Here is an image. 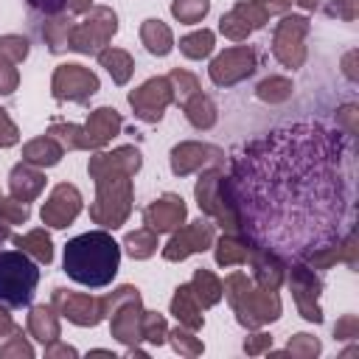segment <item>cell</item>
<instances>
[{"instance_id": "25", "label": "cell", "mask_w": 359, "mask_h": 359, "mask_svg": "<svg viewBox=\"0 0 359 359\" xmlns=\"http://www.w3.org/2000/svg\"><path fill=\"white\" fill-rule=\"evenodd\" d=\"M171 314L177 317L180 325L191 328V331H199L205 325V317H202V306L196 303V297L191 294V286L188 283H180L174 297H171Z\"/></svg>"}, {"instance_id": "50", "label": "cell", "mask_w": 359, "mask_h": 359, "mask_svg": "<svg viewBox=\"0 0 359 359\" xmlns=\"http://www.w3.org/2000/svg\"><path fill=\"white\" fill-rule=\"evenodd\" d=\"M328 11L337 14V17H342L345 22H353L356 14H359V0H334V6Z\"/></svg>"}, {"instance_id": "41", "label": "cell", "mask_w": 359, "mask_h": 359, "mask_svg": "<svg viewBox=\"0 0 359 359\" xmlns=\"http://www.w3.org/2000/svg\"><path fill=\"white\" fill-rule=\"evenodd\" d=\"M28 50H31V42H28L25 36H20V34H6V36H0V62L20 65V62H25Z\"/></svg>"}, {"instance_id": "10", "label": "cell", "mask_w": 359, "mask_h": 359, "mask_svg": "<svg viewBox=\"0 0 359 359\" xmlns=\"http://www.w3.org/2000/svg\"><path fill=\"white\" fill-rule=\"evenodd\" d=\"M309 31H311L309 17H303V14H280V22H275V28H272V56L289 70L303 67Z\"/></svg>"}, {"instance_id": "32", "label": "cell", "mask_w": 359, "mask_h": 359, "mask_svg": "<svg viewBox=\"0 0 359 359\" xmlns=\"http://www.w3.org/2000/svg\"><path fill=\"white\" fill-rule=\"evenodd\" d=\"M98 65L112 76V81L118 87H123L132 79V73H135V59L126 50H121V48H104L98 53Z\"/></svg>"}, {"instance_id": "13", "label": "cell", "mask_w": 359, "mask_h": 359, "mask_svg": "<svg viewBox=\"0 0 359 359\" xmlns=\"http://www.w3.org/2000/svg\"><path fill=\"white\" fill-rule=\"evenodd\" d=\"M171 104H174V90H171L168 76H151L137 90L129 93V107L135 118L146 123H157Z\"/></svg>"}, {"instance_id": "46", "label": "cell", "mask_w": 359, "mask_h": 359, "mask_svg": "<svg viewBox=\"0 0 359 359\" xmlns=\"http://www.w3.org/2000/svg\"><path fill=\"white\" fill-rule=\"evenodd\" d=\"M356 121H359V112H356V107H353V104H345V107L337 112V126H339L348 137H353V135H356V129H359V123H356Z\"/></svg>"}, {"instance_id": "28", "label": "cell", "mask_w": 359, "mask_h": 359, "mask_svg": "<svg viewBox=\"0 0 359 359\" xmlns=\"http://www.w3.org/2000/svg\"><path fill=\"white\" fill-rule=\"evenodd\" d=\"M140 42L151 56H168L174 48V31L163 20H143L140 22Z\"/></svg>"}, {"instance_id": "26", "label": "cell", "mask_w": 359, "mask_h": 359, "mask_svg": "<svg viewBox=\"0 0 359 359\" xmlns=\"http://www.w3.org/2000/svg\"><path fill=\"white\" fill-rule=\"evenodd\" d=\"M62 154H65L62 143L56 137H50V135H39V137H34V140H28L22 146V160L31 163V165H36V168L56 165L62 160Z\"/></svg>"}, {"instance_id": "4", "label": "cell", "mask_w": 359, "mask_h": 359, "mask_svg": "<svg viewBox=\"0 0 359 359\" xmlns=\"http://www.w3.org/2000/svg\"><path fill=\"white\" fill-rule=\"evenodd\" d=\"M222 292H224L238 325H244V328H261L280 317L283 306H280L278 292L255 286L247 272H238V269L230 272L222 283Z\"/></svg>"}, {"instance_id": "29", "label": "cell", "mask_w": 359, "mask_h": 359, "mask_svg": "<svg viewBox=\"0 0 359 359\" xmlns=\"http://www.w3.org/2000/svg\"><path fill=\"white\" fill-rule=\"evenodd\" d=\"M11 241L25 252V255H31L36 264H50L53 261V241H50V236L45 233V227H36V230H28V233H22V236H11Z\"/></svg>"}, {"instance_id": "49", "label": "cell", "mask_w": 359, "mask_h": 359, "mask_svg": "<svg viewBox=\"0 0 359 359\" xmlns=\"http://www.w3.org/2000/svg\"><path fill=\"white\" fill-rule=\"evenodd\" d=\"M20 87V73L14 65L0 62V95H11Z\"/></svg>"}, {"instance_id": "9", "label": "cell", "mask_w": 359, "mask_h": 359, "mask_svg": "<svg viewBox=\"0 0 359 359\" xmlns=\"http://www.w3.org/2000/svg\"><path fill=\"white\" fill-rule=\"evenodd\" d=\"M118 31V14L107 6H93L84 11V20L76 22L70 36V50L98 56L104 48H109V39Z\"/></svg>"}, {"instance_id": "31", "label": "cell", "mask_w": 359, "mask_h": 359, "mask_svg": "<svg viewBox=\"0 0 359 359\" xmlns=\"http://www.w3.org/2000/svg\"><path fill=\"white\" fill-rule=\"evenodd\" d=\"M188 286H191V294L196 297V303L202 306V311L210 309V306H216V303L224 297V292H222V280H219L210 269H196L194 278L188 280Z\"/></svg>"}, {"instance_id": "40", "label": "cell", "mask_w": 359, "mask_h": 359, "mask_svg": "<svg viewBox=\"0 0 359 359\" xmlns=\"http://www.w3.org/2000/svg\"><path fill=\"white\" fill-rule=\"evenodd\" d=\"M168 81H171V90H174V104H182L185 98H191L194 93L202 90V87H199V79H196L194 73L182 70V67H174V70L168 73Z\"/></svg>"}, {"instance_id": "54", "label": "cell", "mask_w": 359, "mask_h": 359, "mask_svg": "<svg viewBox=\"0 0 359 359\" xmlns=\"http://www.w3.org/2000/svg\"><path fill=\"white\" fill-rule=\"evenodd\" d=\"M292 3H297L300 8H306V11H311V8H317L320 6V0H292Z\"/></svg>"}, {"instance_id": "51", "label": "cell", "mask_w": 359, "mask_h": 359, "mask_svg": "<svg viewBox=\"0 0 359 359\" xmlns=\"http://www.w3.org/2000/svg\"><path fill=\"white\" fill-rule=\"evenodd\" d=\"M28 6H31L34 11H39V14L50 17V14H59V11H65L67 0H28Z\"/></svg>"}, {"instance_id": "14", "label": "cell", "mask_w": 359, "mask_h": 359, "mask_svg": "<svg viewBox=\"0 0 359 359\" xmlns=\"http://www.w3.org/2000/svg\"><path fill=\"white\" fill-rule=\"evenodd\" d=\"M258 67V56L250 45H233V48H224L219 56H213L210 67H208V76L216 87H233L244 79H250Z\"/></svg>"}, {"instance_id": "5", "label": "cell", "mask_w": 359, "mask_h": 359, "mask_svg": "<svg viewBox=\"0 0 359 359\" xmlns=\"http://www.w3.org/2000/svg\"><path fill=\"white\" fill-rule=\"evenodd\" d=\"M194 196H196V205L199 210L213 219L216 227H222L224 233H238V213H236V202H233V194H230V182H227V174L222 165H210V168H202L196 185H194Z\"/></svg>"}, {"instance_id": "39", "label": "cell", "mask_w": 359, "mask_h": 359, "mask_svg": "<svg viewBox=\"0 0 359 359\" xmlns=\"http://www.w3.org/2000/svg\"><path fill=\"white\" fill-rule=\"evenodd\" d=\"M208 11H210V0H174V3H171V14H174V20L185 22V25H196V22H202Z\"/></svg>"}, {"instance_id": "27", "label": "cell", "mask_w": 359, "mask_h": 359, "mask_svg": "<svg viewBox=\"0 0 359 359\" xmlns=\"http://www.w3.org/2000/svg\"><path fill=\"white\" fill-rule=\"evenodd\" d=\"M73 28H76V22H73L65 11L50 14V17L42 22V39H45L48 50H50V53H65V50H70Z\"/></svg>"}, {"instance_id": "45", "label": "cell", "mask_w": 359, "mask_h": 359, "mask_svg": "<svg viewBox=\"0 0 359 359\" xmlns=\"http://www.w3.org/2000/svg\"><path fill=\"white\" fill-rule=\"evenodd\" d=\"M20 143V129L17 123L8 118V112L0 107V149H11Z\"/></svg>"}, {"instance_id": "18", "label": "cell", "mask_w": 359, "mask_h": 359, "mask_svg": "<svg viewBox=\"0 0 359 359\" xmlns=\"http://www.w3.org/2000/svg\"><path fill=\"white\" fill-rule=\"evenodd\" d=\"M210 165H224V151L213 143L185 140L171 149V171L177 177H188V174L210 168Z\"/></svg>"}, {"instance_id": "11", "label": "cell", "mask_w": 359, "mask_h": 359, "mask_svg": "<svg viewBox=\"0 0 359 359\" xmlns=\"http://www.w3.org/2000/svg\"><path fill=\"white\" fill-rule=\"evenodd\" d=\"M286 272H289L286 280H289V289H292V297H294V306H297L300 317L309 320V323H323V309L317 303V297L323 292L320 275L303 261L286 264Z\"/></svg>"}, {"instance_id": "52", "label": "cell", "mask_w": 359, "mask_h": 359, "mask_svg": "<svg viewBox=\"0 0 359 359\" xmlns=\"http://www.w3.org/2000/svg\"><path fill=\"white\" fill-rule=\"evenodd\" d=\"M45 356L48 359H56V356H79V351L73 345L62 342V339H53L50 345H45Z\"/></svg>"}, {"instance_id": "37", "label": "cell", "mask_w": 359, "mask_h": 359, "mask_svg": "<svg viewBox=\"0 0 359 359\" xmlns=\"http://www.w3.org/2000/svg\"><path fill=\"white\" fill-rule=\"evenodd\" d=\"M0 356L3 359H34V345L25 339L20 325H14L8 334L0 337Z\"/></svg>"}, {"instance_id": "33", "label": "cell", "mask_w": 359, "mask_h": 359, "mask_svg": "<svg viewBox=\"0 0 359 359\" xmlns=\"http://www.w3.org/2000/svg\"><path fill=\"white\" fill-rule=\"evenodd\" d=\"M213 48H216V34L210 28H199V31L180 36V53L185 59H208Z\"/></svg>"}, {"instance_id": "2", "label": "cell", "mask_w": 359, "mask_h": 359, "mask_svg": "<svg viewBox=\"0 0 359 359\" xmlns=\"http://www.w3.org/2000/svg\"><path fill=\"white\" fill-rule=\"evenodd\" d=\"M140 165L143 157L135 146H118L90 157L87 171L95 182L90 219L104 230H118L132 216V177L140 171Z\"/></svg>"}, {"instance_id": "34", "label": "cell", "mask_w": 359, "mask_h": 359, "mask_svg": "<svg viewBox=\"0 0 359 359\" xmlns=\"http://www.w3.org/2000/svg\"><path fill=\"white\" fill-rule=\"evenodd\" d=\"M48 135L56 137L62 143V149H67V151H93L90 149V140H87V132L79 123H62V121H56V123L48 126Z\"/></svg>"}, {"instance_id": "19", "label": "cell", "mask_w": 359, "mask_h": 359, "mask_svg": "<svg viewBox=\"0 0 359 359\" xmlns=\"http://www.w3.org/2000/svg\"><path fill=\"white\" fill-rule=\"evenodd\" d=\"M185 216H188V208L182 202L180 194H163L160 199L149 202L146 210H143V224L151 227L157 236L160 233H174L177 227L185 224Z\"/></svg>"}, {"instance_id": "36", "label": "cell", "mask_w": 359, "mask_h": 359, "mask_svg": "<svg viewBox=\"0 0 359 359\" xmlns=\"http://www.w3.org/2000/svg\"><path fill=\"white\" fill-rule=\"evenodd\" d=\"M292 93H294V84L286 76H269L255 87V95L266 104H283L286 98H292Z\"/></svg>"}, {"instance_id": "6", "label": "cell", "mask_w": 359, "mask_h": 359, "mask_svg": "<svg viewBox=\"0 0 359 359\" xmlns=\"http://www.w3.org/2000/svg\"><path fill=\"white\" fill-rule=\"evenodd\" d=\"M39 283V266L22 250H0V303L22 309L31 303Z\"/></svg>"}, {"instance_id": "53", "label": "cell", "mask_w": 359, "mask_h": 359, "mask_svg": "<svg viewBox=\"0 0 359 359\" xmlns=\"http://www.w3.org/2000/svg\"><path fill=\"white\" fill-rule=\"evenodd\" d=\"M14 325H17V323L11 320V314H8V306H0V337H3V334H8Z\"/></svg>"}, {"instance_id": "47", "label": "cell", "mask_w": 359, "mask_h": 359, "mask_svg": "<svg viewBox=\"0 0 359 359\" xmlns=\"http://www.w3.org/2000/svg\"><path fill=\"white\" fill-rule=\"evenodd\" d=\"M269 351H272V337L264 334V331H258V334L244 339V353L247 356H261V353H269Z\"/></svg>"}, {"instance_id": "44", "label": "cell", "mask_w": 359, "mask_h": 359, "mask_svg": "<svg viewBox=\"0 0 359 359\" xmlns=\"http://www.w3.org/2000/svg\"><path fill=\"white\" fill-rule=\"evenodd\" d=\"M0 219H3L8 227L25 224V222L31 219V208H28V202H20V199H14V196L0 199Z\"/></svg>"}, {"instance_id": "16", "label": "cell", "mask_w": 359, "mask_h": 359, "mask_svg": "<svg viewBox=\"0 0 359 359\" xmlns=\"http://www.w3.org/2000/svg\"><path fill=\"white\" fill-rule=\"evenodd\" d=\"M213 241H216V224L210 219H196V222L182 224L171 233L168 244L163 247V258L165 261H185L188 255L210 250Z\"/></svg>"}, {"instance_id": "3", "label": "cell", "mask_w": 359, "mask_h": 359, "mask_svg": "<svg viewBox=\"0 0 359 359\" xmlns=\"http://www.w3.org/2000/svg\"><path fill=\"white\" fill-rule=\"evenodd\" d=\"M121 266V244L101 227L81 233L65 244L62 269L81 286L101 289L109 286Z\"/></svg>"}, {"instance_id": "24", "label": "cell", "mask_w": 359, "mask_h": 359, "mask_svg": "<svg viewBox=\"0 0 359 359\" xmlns=\"http://www.w3.org/2000/svg\"><path fill=\"white\" fill-rule=\"evenodd\" d=\"M182 112H185L188 123H191L194 129H199V132L213 129V126H216V121H219L216 101H213L210 95H205L202 90H199V93H194L191 98H185V101H182Z\"/></svg>"}, {"instance_id": "20", "label": "cell", "mask_w": 359, "mask_h": 359, "mask_svg": "<svg viewBox=\"0 0 359 359\" xmlns=\"http://www.w3.org/2000/svg\"><path fill=\"white\" fill-rule=\"evenodd\" d=\"M247 264L252 266V283L261 286V289H280L283 280H286V258H280L278 252L272 250H264V247H252L250 255H247Z\"/></svg>"}, {"instance_id": "1", "label": "cell", "mask_w": 359, "mask_h": 359, "mask_svg": "<svg viewBox=\"0 0 359 359\" xmlns=\"http://www.w3.org/2000/svg\"><path fill=\"white\" fill-rule=\"evenodd\" d=\"M230 194L238 233L252 244L294 255L342 238V208H351V151L323 126H292L252 140L230 160ZM348 233V230H345Z\"/></svg>"}, {"instance_id": "48", "label": "cell", "mask_w": 359, "mask_h": 359, "mask_svg": "<svg viewBox=\"0 0 359 359\" xmlns=\"http://www.w3.org/2000/svg\"><path fill=\"white\" fill-rule=\"evenodd\" d=\"M334 337H337V339H356V337H359V317H356V314L339 317L337 325H334Z\"/></svg>"}, {"instance_id": "8", "label": "cell", "mask_w": 359, "mask_h": 359, "mask_svg": "<svg viewBox=\"0 0 359 359\" xmlns=\"http://www.w3.org/2000/svg\"><path fill=\"white\" fill-rule=\"evenodd\" d=\"M292 0H241L219 20V31L230 42H244L252 31L264 28L272 17L286 14Z\"/></svg>"}, {"instance_id": "42", "label": "cell", "mask_w": 359, "mask_h": 359, "mask_svg": "<svg viewBox=\"0 0 359 359\" xmlns=\"http://www.w3.org/2000/svg\"><path fill=\"white\" fill-rule=\"evenodd\" d=\"M140 331H143V339H146V342H151V345H163L165 337H168V323H165L163 314H157V311H146V309H143Z\"/></svg>"}, {"instance_id": "55", "label": "cell", "mask_w": 359, "mask_h": 359, "mask_svg": "<svg viewBox=\"0 0 359 359\" xmlns=\"http://www.w3.org/2000/svg\"><path fill=\"white\" fill-rule=\"evenodd\" d=\"M0 199H3V196H0ZM6 238H11V227H8V224L0 219V244H3Z\"/></svg>"}, {"instance_id": "23", "label": "cell", "mask_w": 359, "mask_h": 359, "mask_svg": "<svg viewBox=\"0 0 359 359\" xmlns=\"http://www.w3.org/2000/svg\"><path fill=\"white\" fill-rule=\"evenodd\" d=\"M25 331H28V337H34V339L42 342V345H50L53 339H59L62 325H59L56 309H53V306H45V303L31 306V311H28V317H25Z\"/></svg>"}, {"instance_id": "22", "label": "cell", "mask_w": 359, "mask_h": 359, "mask_svg": "<svg viewBox=\"0 0 359 359\" xmlns=\"http://www.w3.org/2000/svg\"><path fill=\"white\" fill-rule=\"evenodd\" d=\"M8 191L20 202H34L45 191V171L31 165V163H17L8 174Z\"/></svg>"}, {"instance_id": "30", "label": "cell", "mask_w": 359, "mask_h": 359, "mask_svg": "<svg viewBox=\"0 0 359 359\" xmlns=\"http://www.w3.org/2000/svg\"><path fill=\"white\" fill-rule=\"evenodd\" d=\"M213 247H216V264L219 266H241V264H247V255L252 250V244L236 233H224L219 241H213Z\"/></svg>"}, {"instance_id": "21", "label": "cell", "mask_w": 359, "mask_h": 359, "mask_svg": "<svg viewBox=\"0 0 359 359\" xmlns=\"http://www.w3.org/2000/svg\"><path fill=\"white\" fill-rule=\"evenodd\" d=\"M123 129V118L115 107H98L90 112L87 123H84V132H87V140H90V149L98 151L104 149L118 132Z\"/></svg>"}, {"instance_id": "35", "label": "cell", "mask_w": 359, "mask_h": 359, "mask_svg": "<svg viewBox=\"0 0 359 359\" xmlns=\"http://www.w3.org/2000/svg\"><path fill=\"white\" fill-rule=\"evenodd\" d=\"M123 247H126V252L135 258V261H146V258H151L154 252H157V233L151 230V227H137V230H132V233H126V238H123Z\"/></svg>"}, {"instance_id": "12", "label": "cell", "mask_w": 359, "mask_h": 359, "mask_svg": "<svg viewBox=\"0 0 359 359\" xmlns=\"http://www.w3.org/2000/svg\"><path fill=\"white\" fill-rule=\"evenodd\" d=\"M50 306L56 309V314H62L65 320H70L73 325H81V328H93V325H98V323L107 317V303H104V297L84 294V292L53 289Z\"/></svg>"}, {"instance_id": "38", "label": "cell", "mask_w": 359, "mask_h": 359, "mask_svg": "<svg viewBox=\"0 0 359 359\" xmlns=\"http://www.w3.org/2000/svg\"><path fill=\"white\" fill-rule=\"evenodd\" d=\"M194 334H196V331H191V328H185V325H177V328H168L165 342H171V348H174L180 356L194 359V356H199V353L205 351L202 339H199V337H194Z\"/></svg>"}, {"instance_id": "15", "label": "cell", "mask_w": 359, "mask_h": 359, "mask_svg": "<svg viewBox=\"0 0 359 359\" xmlns=\"http://www.w3.org/2000/svg\"><path fill=\"white\" fill-rule=\"evenodd\" d=\"M101 87L98 76L84 65H59L50 79V93L56 101H76L84 104L90 95H95Z\"/></svg>"}, {"instance_id": "43", "label": "cell", "mask_w": 359, "mask_h": 359, "mask_svg": "<svg viewBox=\"0 0 359 359\" xmlns=\"http://www.w3.org/2000/svg\"><path fill=\"white\" fill-rule=\"evenodd\" d=\"M320 351H323V345H320V339L311 337V334H294V337L286 342V353H289V356H297V359H314Z\"/></svg>"}, {"instance_id": "17", "label": "cell", "mask_w": 359, "mask_h": 359, "mask_svg": "<svg viewBox=\"0 0 359 359\" xmlns=\"http://www.w3.org/2000/svg\"><path fill=\"white\" fill-rule=\"evenodd\" d=\"M81 205H84L81 191L76 185H70V182H59L50 191V196L42 202V210H39L42 224L62 230V227H67V224L76 222V216L81 213Z\"/></svg>"}, {"instance_id": "7", "label": "cell", "mask_w": 359, "mask_h": 359, "mask_svg": "<svg viewBox=\"0 0 359 359\" xmlns=\"http://www.w3.org/2000/svg\"><path fill=\"white\" fill-rule=\"evenodd\" d=\"M107 303V317H109V331L118 342L123 345H137L143 342V331H140V320H143V300L140 292L129 283L118 286L115 292L104 294Z\"/></svg>"}]
</instances>
